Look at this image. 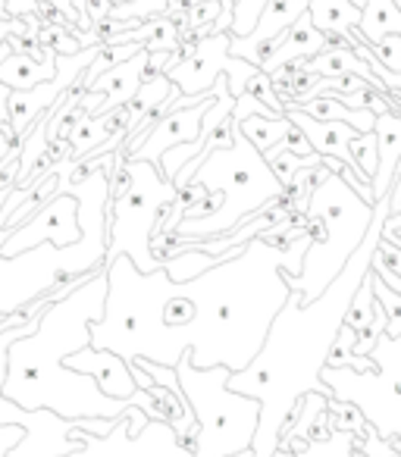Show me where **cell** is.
Wrapping results in <instances>:
<instances>
[{
  "mask_svg": "<svg viewBox=\"0 0 401 457\" xmlns=\"http://www.w3.org/2000/svg\"><path fill=\"white\" fill-rule=\"evenodd\" d=\"M388 216V191L373 204V222H370L363 242L355 248L342 273L326 286V292L317 301L305 304L301 292H288V301L276 313L261 351L251 357V363L238 373H230L226 386L238 395H248L261 404L257 417L255 445L251 457H276L280 454L282 426L288 413L295 411L307 392H320L332 398V392L323 386L320 373L326 367L332 342L338 329L345 326V313L355 298L357 286L370 273V261L382 238V222Z\"/></svg>",
  "mask_w": 401,
  "mask_h": 457,
  "instance_id": "obj_1",
  "label": "cell"
},
{
  "mask_svg": "<svg viewBox=\"0 0 401 457\" xmlns=\"http://www.w3.org/2000/svg\"><path fill=\"white\" fill-rule=\"evenodd\" d=\"M311 242L307 228L282 245L257 236L230 248L223 261L201 276L176 282V295L195 304V317L176 326L195 367H226L230 373L248 367L288 301L292 288L286 276L301 273Z\"/></svg>",
  "mask_w": 401,
  "mask_h": 457,
  "instance_id": "obj_2",
  "label": "cell"
},
{
  "mask_svg": "<svg viewBox=\"0 0 401 457\" xmlns=\"http://www.w3.org/2000/svg\"><path fill=\"white\" fill-rule=\"evenodd\" d=\"M107 273V301L104 317L88 329L91 348L113 351L126 363L154 361L176 367L188 348L179 338L176 326H166L163 307L176 295V282L163 267L154 273H138L126 254L113 257L104 267Z\"/></svg>",
  "mask_w": 401,
  "mask_h": 457,
  "instance_id": "obj_4",
  "label": "cell"
},
{
  "mask_svg": "<svg viewBox=\"0 0 401 457\" xmlns=\"http://www.w3.org/2000/svg\"><path fill=\"white\" fill-rule=\"evenodd\" d=\"M276 147H282V151H292V154H298V157H307V154H313V151H311V145H307V138H305V135H301L295 126L288 129V135H286V138H282Z\"/></svg>",
  "mask_w": 401,
  "mask_h": 457,
  "instance_id": "obj_39",
  "label": "cell"
},
{
  "mask_svg": "<svg viewBox=\"0 0 401 457\" xmlns=\"http://www.w3.org/2000/svg\"><path fill=\"white\" fill-rule=\"evenodd\" d=\"M320 51H326V35L320 32V29H313L311 16H307V10H305V13L282 32L280 45H276V51L270 54V60L261 70L270 76V72L280 70V66L295 63V60H311V57H317Z\"/></svg>",
  "mask_w": 401,
  "mask_h": 457,
  "instance_id": "obj_20",
  "label": "cell"
},
{
  "mask_svg": "<svg viewBox=\"0 0 401 457\" xmlns=\"http://www.w3.org/2000/svg\"><path fill=\"white\" fill-rule=\"evenodd\" d=\"M63 367L91 376V379L101 386V392L110 395V398H132V395L138 392V386H135V379H132V367H129L122 357H116L113 351H97V348H91V345H85V348L72 351V354L66 357Z\"/></svg>",
  "mask_w": 401,
  "mask_h": 457,
  "instance_id": "obj_15",
  "label": "cell"
},
{
  "mask_svg": "<svg viewBox=\"0 0 401 457\" xmlns=\"http://www.w3.org/2000/svg\"><path fill=\"white\" fill-rule=\"evenodd\" d=\"M104 270L54 301L32 336H22L10 345L7 379L0 386V395L22 411H54L66 420H116L132 404H138L151 420H160L157 401L141 388L132 398H110L91 376L63 367L72 351L91 342L88 329L95 320L104 317Z\"/></svg>",
  "mask_w": 401,
  "mask_h": 457,
  "instance_id": "obj_3",
  "label": "cell"
},
{
  "mask_svg": "<svg viewBox=\"0 0 401 457\" xmlns=\"http://www.w3.org/2000/svg\"><path fill=\"white\" fill-rule=\"evenodd\" d=\"M376 172L370 179L373 201H380L401 172V113H376Z\"/></svg>",
  "mask_w": 401,
  "mask_h": 457,
  "instance_id": "obj_17",
  "label": "cell"
},
{
  "mask_svg": "<svg viewBox=\"0 0 401 457\" xmlns=\"http://www.w3.org/2000/svg\"><path fill=\"white\" fill-rule=\"evenodd\" d=\"M76 426L85 432H95V436H107L116 426V420H76Z\"/></svg>",
  "mask_w": 401,
  "mask_h": 457,
  "instance_id": "obj_40",
  "label": "cell"
},
{
  "mask_svg": "<svg viewBox=\"0 0 401 457\" xmlns=\"http://www.w3.org/2000/svg\"><path fill=\"white\" fill-rule=\"evenodd\" d=\"M79 451L66 457H191V451L182 445L170 423L163 420H147V426L138 436H129V420L126 413L116 417V426L107 436H95L76 426Z\"/></svg>",
  "mask_w": 401,
  "mask_h": 457,
  "instance_id": "obj_10",
  "label": "cell"
},
{
  "mask_svg": "<svg viewBox=\"0 0 401 457\" xmlns=\"http://www.w3.org/2000/svg\"><path fill=\"white\" fill-rule=\"evenodd\" d=\"M355 436L351 432H332L326 438H307V445L295 457H351Z\"/></svg>",
  "mask_w": 401,
  "mask_h": 457,
  "instance_id": "obj_32",
  "label": "cell"
},
{
  "mask_svg": "<svg viewBox=\"0 0 401 457\" xmlns=\"http://www.w3.org/2000/svg\"><path fill=\"white\" fill-rule=\"evenodd\" d=\"M113 13V0H82V29H91V22Z\"/></svg>",
  "mask_w": 401,
  "mask_h": 457,
  "instance_id": "obj_37",
  "label": "cell"
},
{
  "mask_svg": "<svg viewBox=\"0 0 401 457\" xmlns=\"http://www.w3.org/2000/svg\"><path fill=\"white\" fill-rule=\"evenodd\" d=\"M382 236H395V238L401 242V232H382Z\"/></svg>",
  "mask_w": 401,
  "mask_h": 457,
  "instance_id": "obj_43",
  "label": "cell"
},
{
  "mask_svg": "<svg viewBox=\"0 0 401 457\" xmlns=\"http://www.w3.org/2000/svg\"><path fill=\"white\" fill-rule=\"evenodd\" d=\"M7 423L26 426V436L4 457H66L82 445L76 436V420L57 417L54 411H22L20 404H13Z\"/></svg>",
  "mask_w": 401,
  "mask_h": 457,
  "instance_id": "obj_12",
  "label": "cell"
},
{
  "mask_svg": "<svg viewBox=\"0 0 401 457\" xmlns=\"http://www.w3.org/2000/svg\"><path fill=\"white\" fill-rule=\"evenodd\" d=\"M307 16L320 32H351L361 22V7L351 0H307Z\"/></svg>",
  "mask_w": 401,
  "mask_h": 457,
  "instance_id": "obj_24",
  "label": "cell"
},
{
  "mask_svg": "<svg viewBox=\"0 0 401 457\" xmlns=\"http://www.w3.org/2000/svg\"><path fill=\"white\" fill-rule=\"evenodd\" d=\"M351 160H355V172L370 185L376 172V135L373 132H361L351 138Z\"/></svg>",
  "mask_w": 401,
  "mask_h": 457,
  "instance_id": "obj_34",
  "label": "cell"
},
{
  "mask_svg": "<svg viewBox=\"0 0 401 457\" xmlns=\"http://www.w3.org/2000/svg\"><path fill=\"white\" fill-rule=\"evenodd\" d=\"M230 41L232 32H213L197 38L195 51L188 57H182L176 66L163 72L182 95H205L207 88H213L220 76L226 72L230 63Z\"/></svg>",
  "mask_w": 401,
  "mask_h": 457,
  "instance_id": "obj_13",
  "label": "cell"
},
{
  "mask_svg": "<svg viewBox=\"0 0 401 457\" xmlns=\"http://www.w3.org/2000/svg\"><path fill=\"white\" fill-rule=\"evenodd\" d=\"M47 307H51V304H47ZM41 317H45V311L35 313V317L29 320L26 326H16V329H4V332H0V386H4V379H7V351H10V345H13L16 338H22V336H32V332L38 329ZM10 411H13V401H7L4 395H0V423H7V413Z\"/></svg>",
  "mask_w": 401,
  "mask_h": 457,
  "instance_id": "obj_30",
  "label": "cell"
},
{
  "mask_svg": "<svg viewBox=\"0 0 401 457\" xmlns=\"http://www.w3.org/2000/svg\"><path fill=\"white\" fill-rule=\"evenodd\" d=\"M373 51L376 63L382 66V72H401V35L392 32V35H382L376 45H370Z\"/></svg>",
  "mask_w": 401,
  "mask_h": 457,
  "instance_id": "obj_36",
  "label": "cell"
},
{
  "mask_svg": "<svg viewBox=\"0 0 401 457\" xmlns=\"http://www.w3.org/2000/svg\"><path fill=\"white\" fill-rule=\"evenodd\" d=\"M326 417H330L332 432H351V436H363L367 432V420L361 417V411L351 401L330 398L326 401Z\"/></svg>",
  "mask_w": 401,
  "mask_h": 457,
  "instance_id": "obj_31",
  "label": "cell"
},
{
  "mask_svg": "<svg viewBox=\"0 0 401 457\" xmlns=\"http://www.w3.org/2000/svg\"><path fill=\"white\" fill-rule=\"evenodd\" d=\"M373 373L351 367H323L320 379L332 398L351 401L376 436L401 438V336H380L370 351Z\"/></svg>",
  "mask_w": 401,
  "mask_h": 457,
  "instance_id": "obj_9",
  "label": "cell"
},
{
  "mask_svg": "<svg viewBox=\"0 0 401 457\" xmlns=\"http://www.w3.org/2000/svg\"><path fill=\"white\" fill-rule=\"evenodd\" d=\"M223 257H213V254H205V251L197 248H188V245H172L163 257H160V267L166 270L172 282H188L195 276H201L205 270H211L213 263H220Z\"/></svg>",
  "mask_w": 401,
  "mask_h": 457,
  "instance_id": "obj_26",
  "label": "cell"
},
{
  "mask_svg": "<svg viewBox=\"0 0 401 457\" xmlns=\"http://www.w3.org/2000/svg\"><path fill=\"white\" fill-rule=\"evenodd\" d=\"M129 188L110 197V226H107V261L126 254L138 273H154L160 261L151 251V236L166 204L179 197V188L166 182L157 163L147 160H126Z\"/></svg>",
  "mask_w": 401,
  "mask_h": 457,
  "instance_id": "obj_8",
  "label": "cell"
},
{
  "mask_svg": "<svg viewBox=\"0 0 401 457\" xmlns=\"http://www.w3.org/2000/svg\"><path fill=\"white\" fill-rule=\"evenodd\" d=\"M398 176H401V172H398Z\"/></svg>",
  "mask_w": 401,
  "mask_h": 457,
  "instance_id": "obj_44",
  "label": "cell"
},
{
  "mask_svg": "<svg viewBox=\"0 0 401 457\" xmlns=\"http://www.w3.org/2000/svg\"><path fill=\"white\" fill-rule=\"evenodd\" d=\"M305 216H307V232L313 236V242L305 251L301 273L286 276V282L288 288L301 292L305 304H311L342 273L348 257L363 242L370 222H373V204L361 201L338 172L317 166L313 170Z\"/></svg>",
  "mask_w": 401,
  "mask_h": 457,
  "instance_id": "obj_6",
  "label": "cell"
},
{
  "mask_svg": "<svg viewBox=\"0 0 401 457\" xmlns=\"http://www.w3.org/2000/svg\"><path fill=\"white\" fill-rule=\"evenodd\" d=\"M57 72V54H47L45 60H32L26 54H10L7 60H0V85H7L10 91H26L35 85L47 82Z\"/></svg>",
  "mask_w": 401,
  "mask_h": 457,
  "instance_id": "obj_22",
  "label": "cell"
},
{
  "mask_svg": "<svg viewBox=\"0 0 401 457\" xmlns=\"http://www.w3.org/2000/svg\"><path fill=\"white\" fill-rule=\"evenodd\" d=\"M238 132L245 135V138L251 141V145L257 147L261 154H267L270 147H276L282 138L288 135V129H292V122H288V116H261V113H251L245 116L242 122H236Z\"/></svg>",
  "mask_w": 401,
  "mask_h": 457,
  "instance_id": "obj_27",
  "label": "cell"
},
{
  "mask_svg": "<svg viewBox=\"0 0 401 457\" xmlns=\"http://www.w3.org/2000/svg\"><path fill=\"white\" fill-rule=\"evenodd\" d=\"M145 63H147V51H138L135 57L122 60L120 66L101 72V76L85 88V91H101L104 95V104L95 116H107V113H113L116 107H126L129 97H132L135 91H138V85L145 82Z\"/></svg>",
  "mask_w": 401,
  "mask_h": 457,
  "instance_id": "obj_19",
  "label": "cell"
},
{
  "mask_svg": "<svg viewBox=\"0 0 401 457\" xmlns=\"http://www.w3.org/2000/svg\"><path fill=\"white\" fill-rule=\"evenodd\" d=\"M263 7H267V0H232V22H230L232 38L251 35V29L261 20Z\"/></svg>",
  "mask_w": 401,
  "mask_h": 457,
  "instance_id": "obj_35",
  "label": "cell"
},
{
  "mask_svg": "<svg viewBox=\"0 0 401 457\" xmlns=\"http://www.w3.org/2000/svg\"><path fill=\"white\" fill-rule=\"evenodd\" d=\"M301 66H305L307 72H317L320 79H338V76H361L363 82L373 85L380 95H388L386 82L382 79H376V72L370 70V63H363L361 57H357L351 47H326V51H320L317 57L311 60H301Z\"/></svg>",
  "mask_w": 401,
  "mask_h": 457,
  "instance_id": "obj_21",
  "label": "cell"
},
{
  "mask_svg": "<svg viewBox=\"0 0 401 457\" xmlns=\"http://www.w3.org/2000/svg\"><path fill=\"white\" fill-rule=\"evenodd\" d=\"M286 116L295 129L307 138L313 154L320 157H336L342 163H348L355 170V160H351V138H355V129L348 122H326V120H313L305 110H298L295 104H286Z\"/></svg>",
  "mask_w": 401,
  "mask_h": 457,
  "instance_id": "obj_16",
  "label": "cell"
},
{
  "mask_svg": "<svg viewBox=\"0 0 401 457\" xmlns=\"http://www.w3.org/2000/svg\"><path fill=\"white\" fill-rule=\"evenodd\" d=\"M170 91H172V82L166 76H151V79H145V82L138 85V91H135V95L129 97V104H126V110H129V135L138 129V122L145 120V116L151 113V110L157 107V104L163 101Z\"/></svg>",
  "mask_w": 401,
  "mask_h": 457,
  "instance_id": "obj_28",
  "label": "cell"
},
{
  "mask_svg": "<svg viewBox=\"0 0 401 457\" xmlns=\"http://www.w3.org/2000/svg\"><path fill=\"white\" fill-rule=\"evenodd\" d=\"M213 97H217V91L207 88V95L201 104H195V107H182V110H170L163 120H157L151 129H147V135L141 138V145L135 147V151H129L126 160H147V163H160V157H163L170 147L185 145V141H195L197 132H201L205 110L213 104Z\"/></svg>",
  "mask_w": 401,
  "mask_h": 457,
  "instance_id": "obj_14",
  "label": "cell"
},
{
  "mask_svg": "<svg viewBox=\"0 0 401 457\" xmlns=\"http://www.w3.org/2000/svg\"><path fill=\"white\" fill-rule=\"evenodd\" d=\"M230 457H251V451H238V454H230Z\"/></svg>",
  "mask_w": 401,
  "mask_h": 457,
  "instance_id": "obj_42",
  "label": "cell"
},
{
  "mask_svg": "<svg viewBox=\"0 0 401 457\" xmlns=\"http://www.w3.org/2000/svg\"><path fill=\"white\" fill-rule=\"evenodd\" d=\"M382 232H401V213L386 216V222H382Z\"/></svg>",
  "mask_w": 401,
  "mask_h": 457,
  "instance_id": "obj_41",
  "label": "cell"
},
{
  "mask_svg": "<svg viewBox=\"0 0 401 457\" xmlns=\"http://www.w3.org/2000/svg\"><path fill=\"white\" fill-rule=\"evenodd\" d=\"M370 282H373V295L382 304V313H386V332L382 336H401V295L392 292L373 270H370Z\"/></svg>",
  "mask_w": 401,
  "mask_h": 457,
  "instance_id": "obj_33",
  "label": "cell"
},
{
  "mask_svg": "<svg viewBox=\"0 0 401 457\" xmlns=\"http://www.w3.org/2000/svg\"><path fill=\"white\" fill-rule=\"evenodd\" d=\"M22 436H26V426H20V423H0V457L10 454V451H13L16 445L22 442Z\"/></svg>",
  "mask_w": 401,
  "mask_h": 457,
  "instance_id": "obj_38",
  "label": "cell"
},
{
  "mask_svg": "<svg viewBox=\"0 0 401 457\" xmlns=\"http://www.w3.org/2000/svg\"><path fill=\"white\" fill-rule=\"evenodd\" d=\"M326 395L320 392H307L305 398L295 404V411L288 413L286 426H282V438H280V451L282 448H292L295 454H298L301 448L307 445V438H311V429L313 423H317V417L326 411Z\"/></svg>",
  "mask_w": 401,
  "mask_h": 457,
  "instance_id": "obj_23",
  "label": "cell"
},
{
  "mask_svg": "<svg viewBox=\"0 0 401 457\" xmlns=\"http://www.w3.org/2000/svg\"><path fill=\"white\" fill-rule=\"evenodd\" d=\"M357 32L367 45H376L382 35H401V10L395 7L392 0H367L361 7V22H357Z\"/></svg>",
  "mask_w": 401,
  "mask_h": 457,
  "instance_id": "obj_25",
  "label": "cell"
},
{
  "mask_svg": "<svg viewBox=\"0 0 401 457\" xmlns=\"http://www.w3.org/2000/svg\"><path fill=\"white\" fill-rule=\"evenodd\" d=\"M110 135H107V129H104V120L101 116H88V113H82L76 120V126H72V132H70V154L66 157L70 160H82L88 151H95L97 145H104Z\"/></svg>",
  "mask_w": 401,
  "mask_h": 457,
  "instance_id": "obj_29",
  "label": "cell"
},
{
  "mask_svg": "<svg viewBox=\"0 0 401 457\" xmlns=\"http://www.w3.org/2000/svg\"><path fill=\"white\" fill-rule=\"evenodd\" d=\"M179 388L195 411V448L191 457H230L238 451H251L257 432L261 404L248 395H238L226 386V367H195L188 351L176 363Z\"/></svg>",
  "mask_w": 401,
  "mask_h": 457,
  "instance_id": "obj_7",
  "label": "cell"
},
{
  "mask_svg": "<svg viewBox=\"0 0 401 457\" xmlns=\"http://www.w3.org/2000/svg\"><path fill=\"white\" fill-rule=\"evenodd\" d=\"M188 182L201 185L205 191H217L223 201H220V207L213 210V213L197 216V220H182L172 236H163V232L154 228L151 251L157 261L170 251V245L191 242V238L226 236V232H232L236 226L248 222L251 216L267 207L270 201L282 197V191H286L280 185V179L273 176V170L267 166L263 154L238 132V126L232 129V145L207 154Z\"/></svg>",
  "mask_w": 401,
  "mask_h": 457,
  "instance_id": "obj_5",
  "label": "cell"
},
{
  "mask_svg": "<svg viewBox=\"0 0 401 457\" xmlns=\"http://www.w3.org/2000/svg\"><path fill=\"white\" fill-rule=\"evenodd\" d=\"M345 326L357 332L355 342V354L357 357H370L376 338L386 332V313H382V304L373 295V282H370V273L363 276V282L357 286L355 298L348 304V313H345Z\"/></svg>",
  "mask_w": 401,
  "mask_h": 457,
  "instance_id": "obj_18",
  "label": "cell"
},
{
  "mask_svg": "<svg viewBox=\"0 0 401 457\" xmlns=\"http://www.w3.org/2000/svg\"><path fill=\"white\" fill-rule=\"evenodd\" d=\"M82 228H79V201L70 191H57L51 195L32 216H29L22 226L7 228V238L0 245V254L13 257L22 254L29 248H38V245L51 242L57 248L79 242Z\"/></svg>",
  "mask_w": 401,
  "mask_h": 457,
  "instance_id": "obj_11",
  "label": "cell"
}]
</instances>
